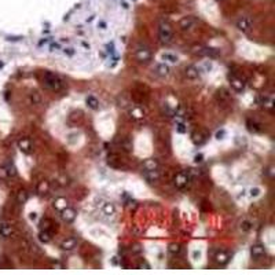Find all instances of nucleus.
I'll list each match as a JSON object with an SVG mask.
<instances>
[{"mask_svg": "<svg viewBox=\"0 0 275 275\" xmlns=\"http://www.w3.org/2000/svg\"><path fill=\"white\" fill-rule=\"evenodd\" d=\"M158 37H160V41L162 44H169L172 41V37H173V30H172V26L168 21H161L158 25Z\"/></svg>", "mask_w": 275, "mask_h": 275, "instance_id": "f257e3e1", "label": "nucleus"}, {"mask_svg": "<svg viewBox=\"0 0 275 275\" xmlns=\"http://www.w3.org/2000/svg\"><path fill=\"white\" fill-rule=\"evenodd\" d=\"M44 85L48 89H51V91H61L64 88V81L61 80L59 76L48 72L44 74Z\"/></svg>", "mask_w": 275, "mask_h": 275, "instance_id": "f03ea898", "label": "nucleus"}, {"mask_svg": "<svg viewBox=\"0 0 275 275\" xmlns=\"http://www.w3.org/2000/svg\"><path fill=\"white\" fill-rule=\"evenodd\" d=\"M190 179H191V175L189 172H179V173H176L175 175V177H173V184H175L176 189L184 190V189L189 187Z\"/></svg>", "mask_w": 275, "mask_h": 275, "instance_id": "7ed1b4c3", "label": "nucleus"}, {"mask_svg": "<svg viewBox=\"0 0 275 275\" xmlns=\"http://www.w3.org/2000/svg\"><path fill=\"white\" fill-rule=\"evenodd\" d=\"M135 57L139 62H147L151 59V51L149 50L146 46H139L136 48V53H135Z\"/></svg>", "mask_w": 275, "mask_h": 275, "instance_id": "20e7f679", "label": "nucleus"}, {"mask_svg": "<svg viewBox=\"0 0 275 275\" xmlns=\"http://www.w3.org/2000/svg\"><path fill=\"white\" fill-rule=\"evenodd\" d=\"M142 175H143V177H145L146 182L150 183V184L157 183V182H158V179H160V173H158V171H157V169H143Z\"/></svg>", "mask_w": 275, "mask_h": 275, "instance_id": "39448f33", "label": "nucleus"}, {"mask_svg": "<svg viewBox=\"0 0 275 275\" xmlns=\"http://www.w3.org/2000/svg\"><path fill=\"white\" fill-rule=\"evenodd\" d=\"M252 26H253V22L248 17H241V18L237 21V28H238L241 32H245V33L249 32V30L252 29Z\"/></svg>", "mask_w": 275, "mask_h": 275, "instance_id": "423d86ee", "label": "nucleus"}, {"mask_svg": "<svg viewBox=\"0 0 275 275\" xmlns=\"http://www.w3.org/2000/svg\"><path fill=\"white\" fill-rule=\"evenodd\" d=\"M76 215H77L76 211L73 209V208H69V206H66L61 211V217H62V220L66 223H72L76 219Z\"/></svg>", "mask_w": 275, "mask_h": 275, "instance_id": "0eeeda50", "label": "nucleus"}, {"mask_svg": "<svg viewBox=\"0 0 275 275\" xmlns=\"http://www.w3.org/2000/svg\"><path fill=\"white\" fill-rule=\"evenodd\" d=\"M14 234V227L7 222H0V237L10 238Z\"/></svg>", "mask_w": 275, "mask_h": 275, "instance_id": "6e6552de", "label": "nucleus"}, {"mask_svg": "<svg viewBox=\"0 0 275 275\" xmlns=\"http://www.w3.org/2000/svg\"><path fill=\"white\" fill-rule=\"evenodd\" d=\"M264 255H266V248H264L262 243H255V245L250 248V256H252L253 259L257 260Z\"/></svg>", "mask_w": 275, "mask_h": 275, "instance_id": "1a4fd4ad", "label": "nucleus"}, {"mask_svg": "<svg viewBox=\"0 0 275 275\" xmlns=\"http://www.w3.org/2000/svg\"><path fill=\"white\" fill-rule=\"evenodd\" d=\"M194 25H196V19L193 17H184L179 22V26L182 30H191L194 28Z\"/></svg>", "mask_w": 275, "mask_h": 275, "instance_id": "9d476101", "label": "nucleus"}, {"mask_svg": "<svg viewBox=\"0 0 275 275\" xmlns=\"http://www.w3.org/2000/svg\"><path fill=\"white\" fill-rule=\"evenodd\" d=\"M230 84H231L234 91H237V92H241V91H243V88H245V83H243L241 79L235 77V76H230Z\"/></svg>", "mask_w": 275, "mask_h": 275, "instance_id": "9b49d317", "label": "nucleus"}, {"mask_svg": "<svg viewBox=\"0 0 275 275\" xmlns=\"http://www.w3.org/2000/svg\"><path fill=\"white\" fill-rule=\"evenodd\" d=\"M191 140L194 142V145L201 146L202 143H205V140H206V135H205L204 132H201V131H196V132H193V135H191Z\"/></svg>", "mask_w": 275, "mask_h": 275, "instance_id": "f8f14e48", "label": "nucleus"}, {"mask_svg": "<svg viewBox=\"0 0 275 275\" xmlns=\"http://www.w3.org/2000/svg\"><path fill=\"white\" fill-rule=\"evenodd\" d=\"M154 72H155V74L160 76V77H166V76L169 74L171 69H169V66L165 65V64H158V65H155Z\"/></svg>", "mask_w": 275, "mask_h": 275, "instance_id": "ddd939ff", "label": "nucleus"}, {"mask_svg": "<svg viewBox=\"0 0 275 275\" xmlns=\"http://www.w3.org/2000/svg\"><path fill=\"white\" fill-rule=\"evenodd\" d=\"M215 260H216L217 264H220V266H224V264L228 263L230 255H228L227 252H224V250H219V252L216 253V256H215Z\"/></svg>", "mask_w": 275, "mask_h": 275, "instance_id": "4468645a", "label": "nucleus"}, {"mask_svg": "<svg viewBox=\"0 0 275 275\" xmlns=\"http://www.w3.org/2000/svg\"><path fill=\"white\" fill-rule=\"evenodd\" d=\"M184 73H186V77L190 79V80H196V79L200 77V70H198L196 66H193V65L187 66L186 70H184Z\"/></svg>", "mask_w": 275, "mask_h": 275, "instance_id": "2eb2a0df", "label": "nucleus"}, {"mask_svg": "<svg viewBox=\"0 0 275 275\" xmlns=\"http://www.w3.org/2000/svg\"><path fill=\"white\" fill-rule=\"evenodd\" d=\"M76 245H77V239L76 238H66L65 241L61 243V248L64 250H72L76 248Z\"/></svg>", "mask_w": 275, "mask_h": 275, "instance_id": "dca6fc26", "label": "nucleus"}, {"mask_svg": "<svg viewBox=\"0 0 275 275\" xmlns=\"http://www.w3.org/2000/svg\"><path fill=\"white\" fill-rule=\"evenodd\" d=\"M18 146H19V149H21V150H22L23 153H29L30 149H32L30 140H29V139H26V138L19 139V140H18Z\"/></svg>", "mask_w": 275, "mask_h": 275, "instance_id": "f3484780", "label": "nucleus"}, {"mask_svg": "<svg viewBox=\"0 0 275 275\" xmlns=\"http://www.w3.org/2000/svg\"><path fill=\"white\" fill-rule=\"evenodd\" d=\"M246 127H248V130L250 131V132H262L263 131V127H262V124H259V123H256V121H252V120H248V123H246Z\"/></svg>", "mask_w": 275, "mask_h": 275, "instance_id": "a211bd4d", "label": "nucleus"}, {"mask_svg": "<svg viewBox=\"0 0 275 275\" xmlns=\"http://www.w3.org/2000/svg\"><path fill=\"white\" fill-rule=\"evenodd\" d=\"M201 54L206 55V57H209V58H217L220 51H219L217 48H213V47H206V48H204Z\"/></svg>", "mask_w": 275, "mask_h": 275, "instance_id": "6ab92c4d", "label": "nucleus"}, {"mask_svg": "<svg viewBox=\"0 0 275 275\" xmlns=\"http://www.w3.org/2000/svg\"><path fill=\"white\" fill-rule=\"evenodd\" d=\"M102 211H103V213H105L106 216H113V215L116 213V208H114V205L111 202H106L105 205H103Z\"/></svg>", "mask_w": 275, "mask_h": 275, "instance_id": "aec40b11", "label": "nucleus"}, {"mask_svg": "<svg viewBox=\"0 0 275 275\" xmlns=\"http://www.w3.org/2000/svg\"><path fill=\"white\" fill-rule=\"evenodd\" d=\"M66 206H68V201H66L65 198H57V200L54 201V208L57 211H59V212L64 209V208H66Z\"/></svg>", "mask_w": 275, "mask_h": 275, "instance_id": "412c9836", "label": "nucleus"}, {"mask_svg": "<svg viewBox=\"0 0 275 275\" xmlns=\"http://www.w3.org/2000/svg\"><path fill=\"white\" fill-rule=\"evenodd\" d=\"M4 169H6V173H7V177H13L17 175V169L14 166L13 162H7L4 165Z\"/></svg>", "mask_w": 275, "mask_h": 275, "instance_id": "4be33fe9", "label": "nucleus"}, {"mask_svg": "<svg viewBox=\"0 0 275 275\" xmlns=\"http://www.w3.org/2000/svg\"><path fill=\"white\" fill-rule=\"evenodd\" d=\"M87 105H88V107H91L92 110L99 109V102L95 96H88V98H87Z\"/></svg>", "mask_w": 275, "mask_h": 275, "instance_id": "5701e85b", "label": "nucleus"}, {"mask_svg": "<svg viewBox=\"0 0 275 275\" xmlns=\"http://www.w3.org/2000/svg\"><path fill=\"white\" fill-rule=\"evenodd\" d=\"M143 169H158V162L155 160H146L143 162Z\"/></svg>", "mask_w": 275, "mask_h": 275, "instance_id": "b1692460", "label": "nucleus"}, {"mask_svg": "<svg viewBox=\"0 0 275 275\" xmlns=\"http://www.w3.org/2000/svg\"><path fill=\"white\" fill-rule=\"evenodd\" d=\"M28 201V193L25 190H21V191H18V194H17V202L18 204H25Z\"/></svg>", "mask_w": 275, "mask_h": 275, "instance_id": "393cba45", "label": "nucleus"}, {"mask_svg": "<svg viewBox=\"0 0 275 275\" xmlns=\"http://www.w3.org/2000/svg\"><path fill=\"white\" fill-rule=\"evenodd\" d=\"M39 239L41 242H44V243H48L51 241V234L48 232V230H44V231H40V234H39Z\"/></svg>", "mask_w": 275, "mask_h": 275, "instance_id": "a878e982", "label": "nucleus"}, {"mask_svg": "<svg viewBox=\"0 0 275 275\" xmlns=\"http://www.w3.org/2000/svg\"><path fill=\"white\" fill-rule=\"evenodd\" d=\"M168 250H169L171 255H179V253L182 252V248H180L179 243H171Z\"/></svg>", "mask_w": 275, "mask_h": 275, "instance_id": "bb28decb", "label": "nucleus"}, {"mask_svg": "<svg viewBox=\"0 0 275 275\" xmlns=\"http://www.w3.org/2000/svg\"><path fill=\"white\" fill-rule=\"evenodd\" d=\"M263 99V102H262V105L264 106V107H267V109H272V103H274V100H272V98H268V96H264V98H262Z\"/></svg>", "mask_w": 275, "mask_h": 275, "instance_id": "cd10ccee", "label": "nucleus"}, {"mask_svg": "<svg viewBox=\"0 0 275 275\" xmlns=\"http://www.w3.org/2000/svg\"><path fill=\"white\" fill-rule=\"evenodd\" d=\"M162 59L172 62V64H176V62H177V57H176V55H172V54H169V53L162 54Z\"/></svg>", "mask_w": 275, "mask_h": 275, "instance_id": "c85d7f7f", "label": "nucleus"}, {"mask_svg": "<svg viewBox=\"0 0 275 275\" xmlns=\"http://www.w3.org/2000/svg\"><path fill=\"white\" fill-rule=\"evenodd\" d=\"M131 114L135 118H140V117H143V110H142L140 107H134V109L131 110Z\"/></svg>", "mask_w": 275, "mask_h": 275, "instance_id": "c756f323", "label": "nucleus"}, {"mask_svg": "<svg viewBox=\"0 0 275 275\" xmlns=\"http://www.w3.org/2000/svg\"><path fill=\"white\" fill-rule=\"evenodd\" d=\"M30 100H32L33 105H37V103H40L41 98H40V95L37 92H32V94H30Z\"/></svg>", "mask_w": 275, "mask_h": 275, "instance_id": "7c9ffc66", "label": "nucleus"}, {"mask_svg": "<svg viewBox=\"0 0 275 275\" xmlns=\"http://www.w3.org/2000/svg\"><path fill=\"white\" fill-rule=\"evenodd\" d=\"M252 228V223H250L249 220H243L242 223H241V230L242 231H249V230Z\"/></svg>", "mask_w": 275, "mask_h": 275, "instance_id": "2f4dec72", "label": "nucleus"}, {"mask_svg": "<svg viewBox=\"0 0 275 275\" xmlns=\"http://www.w3.org/2000/svg\"><path fill=\"white\" fill-rule=\"evenodd\" d=\"M51 224V220H48V219H46V220L41 222V227H43L44 230H48V227H50Z\"/></svg>", "mask_w": 275, "mask_h": 275, "instance_id": "473e14b6", "label": "nucleus"}, {"mask_svg": "<svg viewBox=\"0 0 275 275\" xmlns=\"http://www.w3.org/2000/svg\"><path fill=\"white\" fill-rule=\"evenodd\" d=\"M259 193H260V189H257V187H255V189L250 190V196H252V197L259 196Z\"/></svg>", "mask_w": 275, "mask_h": 275, "instance_id": "72a5a7b5", "label": "nucleus"}, {"mask_svg": "<svg viewBox=\"0 0 275 275\" xmlns=\"http://www.w3.org/2000/svg\"><path fill=\"white\" fill-rule=\"evenodd\" d=\"M140 250L142 249H140V246H139L138 243H135V245L132 246V252H134V253H140Z\"/></svg>", "mask_w": 275, "mask_h": 275, "instance_id": "f704fd0d", "label": "nucleus"}, {"mask_svg": "<svg viewBox=\"0 0 275 275\" xmlns=\"http://www.w3.org/2000/svg\"><path fill=\"white\" fill-rule=\"evenodd\" d=\"M177 131L182 132V134H183V132H186V128H184V125H183V124H177Z\"/></svg>", "mask_w": 275, "mask_h": 275, "instance_id": "c9c22d12", "label": "nucleus"}, {"mask_svg": "<svg viewBox=\"0 0 275 275\" xmlns=\"http://www.w3.org/2000/svg\"><path fill=\"white\" fill-rule=\"evenodd\" d=\"M201 161H202V154L196 155V162H201Z\"/></svg>", "mask_w": 275, "mask_h": 275, "instance_id": "e433bc0d", "label": "nucleus"}, {"mask_svg": "<svg viewBox=\"0 0 275 275\" xmlns=\"http://www.w3.org/2000/svg\"><path fill=\"white\" fill-rule=\"evenodd\" d=\"M223 135H224V131H222V132H217V139H220V136H223Z\"/></svg>", "mask_w": 275, "mask_h": 275, "instance_id": "4c0bfd02", "label": "nucleus"}, {"mask_svg": "<svg viewBox=\"0 0 275 275\" xmlns=\"http://www.w3.org/2000/svg\"><path fill=\"white\" fill-rule=\"evenodd\" d=\"M30 219H36V213H32V215H30Z\"/></svg>", "mask_w": 275, "mask_h": 275, "instance_id": "58836bf2", "label": "nucleus"}]
</instances>
